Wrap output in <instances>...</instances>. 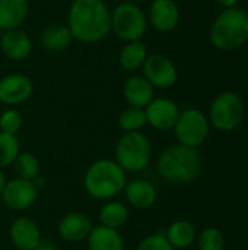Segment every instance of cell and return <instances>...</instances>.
<instances>
[{"label":"cell","mask_w":248,"mask_h":250,"mask_svg":"<svg viewBox=\"0 0 248 250\" xmlns=\"http://www.w3.org/2000/svg\"><path fill=\"white\" fill-rule=\"evenodd\" d=\"M159 176L172 185H187L197 179L202 171V157L196 148L181 144L168 146L156 161Z\"/></svg>","instance_id":"obj_2"},{"label":"cell","mask_w":248,"mask_h":250,"mask_svg":"<svg viewBox=\"0 0 248 250\" xmlns=\"http://www.w3.org/2000/svg\"><path fill=\"white\" fill-rule=\"evenodd\" d=\"M70 41V29L64 25H50L41 32V45L48 51H61L69 47Z\"/></svg>","instance_id":"obj_22"},{"label":"cell","mask_w":248,"mask_h":250,"mask_svg":"<svg viewBox=\"0 0 248 250\" xmlns=\"http://www.w3.org/2000/svg\"><path fill=\"white\" fill-rule=\"evenodd\" d=\"M86 243L89 250H124V242L118 230L101 224L92 227Z\"/></svg>","instance_id":"obj_19"},{"label":"cell","mask_w":248,"mask_h":250,"mask_svg":"<svg viewBox=\"0 0 248 250\" xmlns=\"http://www.w3.org/2000/svg\"><path fill=\"white\" fill-rule=\"evenodd\" d=\"M244 119V103L235 92H222L210 104L209 120L221 132L235 130Z\"/></svg>","instance_id":"obj_6"},{"label":"cell","mask_w":248,"mask_h":250,"mask_svg":"<svg viewBox=\"0 0 248 250\" xmlns=\"http://www.w3.org/2000/svg\"><path fill=\"white\" fill-rule=\"evenodd\" d=\"M67 26L72 38L96 42L111 31V12L104 0H73Z\"/></svg>","instance_id":"obj_1"},{"label":"cell","mask_w":248,"mask_h":250,"mask_svg":"<svg viewBox=\"0 0 248 250\" xmlns=\"http://www.w3.org/2000/svg\"><path fill=\"white\" fill-rule=\"evenodd\" d=\"M124 1H129V3H133V1H137V0H124Z\"/></svg>","instance_id":"obj_34"},{"label":"cell","mask_w":248,"mask_h":250,"mask_svg":"<svg viewBox=\"0 0 248 250\" xmlns=\"http://www.w3.org/2000/svg\"><path fill=\"white\" fill-rule=\"evenodd\" d=\"M210 41L221 50H235L248 41V13L240 7H228L210 26Z\"/></svg>","instance_id":"obj_4"},{"label":"cell","mask_w":248,"mask_h":250,"mask_svg":"<svg viewBox=\"0 0 248 250\" xmlns=\"http://www.w3.org/2000/svg\"><path fill=\"white\" fill-rule=\"evenodd\" d=\"M164 234L174 249H186L191 246L197 239L196 227L186 220H178L171 223Z\"/></svg>","instance_id":"obj_21"},{"label":"cell","mask_w":248,"mask_h":250,"mask_svg":"<svg viewBox=\"0 0 248 250\" xmlns=\"http://www.w3.org/2000/svg\"><path fill=\"white\" fill-rule=\"evenodd\" d=\"M127 185V173L117 164L115 160L101 158L92 163L85 176L83 186L89 196L98 201H105L117 196Z\"/></svg>","instance_id":"obj_3"},{"label":"cell","mask_w":248,"mask_h":250,"mask_svg":"<svg viewBox=\"0 0 248 250\" xmlns=\"http://www.w3.org/2000/svg\"><path fill=\"white\" fill-rule=\"evenodd\" d=\"M4 185H6V176H4V173L0 170V198H1V193H3Z\"/></svg>","instance_id":"obj_33"},{"label":"cell","mask_w":248,"mask_h":250,"mask_svg":"<svg viewBox=\"0 0 248 250\" xmlns=\"http://www.w3.org/2000/svg\"><path fill=\"white\" fill-rule=\"evenodd\" d=\"M215 3H218L219 6H222V7H225V9H228V7H234L235 6V3L238 1V0H213Z\"/></svg>","instance_id":"obj_32"},{"label":"cell","mask_w":248,"mask_h":250,"mask_svg":"<svg viewBox=\"0 0 248 250\" xmlns=\"http://www.w3.org/2000/svg\"><path fill=\"white\" fill-rule=\"evenodd\" d=\"M152 157L151 142L142 132H126L115 145V161L126 173L145 170Z\"/></svg>","instance_id":"obj_5"},{"label":"cell","mask_w":248,"mask_h":250,"mask_svg":"<svg viewBox=\"0 0 248 250\" xmlns=\"http://www.w3.org/2000/svg\"><path fill=\"white\" fill-rule=\"evenodd\" d=\"M22 116L16 110H6L0 116V132L9 133V135H16L20 127H22Z\"/></svg>","instance_id":"obj_29"},{"label":"cell","mask_w":248,"mask_h":250,"mask_svg":"<svg viewBox=\"0 0 248 250\" xmlns=\"http://www.w3.org/2000/svg\"><path fill=\"white\" fill-rule=\"evenodd\" d=\"M123 192L127 202L137 209H148L156 202V189L148 180L134 179L132 182H127Z\"/></svg>","instance_id":"obj_17"},{"label":"cell","mask_w":248,"mask_h":250,"mask_svg":"<svg viewBox=\"0 0 248 250\" xmlns=\"http://www.w3.org/2000/svg\"><path fill=\"white\" fill-rule=\"evenodd\" d=\"M146 125L148 122H146L145 108L129 107L118 117V126L124 132H140V129H143Z\"/></svg>","instance_id":"obj_26"},{"label":"cell","mask_w":248,"mask_h":250,"mask_svg":"<svg viewBox=\"0 0 248 250\" xmlns=\"http://www.w3.org/2000/svg\"><path fill=\"white\" fill-rule=\"evenodd\" d=\"M19 154V141L16 135L0 132V170L13 164Z\"/></svg>","instance_id":"obj_27"},{"label":"cell","mask_w":248,"mask_h":250,"mask_svg":"<svg viewBox=\"0 0 248 250\" xmlns=\"http://www.w3.org/2000/svg\"><path fill=\"white\" fill-rule=\"evenodd\" d=\"M136 250H174V248L170 245L164 233H155L142 239Z\"/></svg>","instance_id":"obj_30"},{"label":"cell","mask_w":248,"mask_h":250,"mask_svg":"<svg viewBox=\"0 0 248 250\" xmlns=\"http://www.w3.org/2000/svg\"><path fill=\"white\" fill-rule=\"evenodd\" d=\"M129 220V208L118 201L107 202L99 211V221L101 226L118 230L121 229Z\"/></svg>","instance_id":"obj_23"},{"label":"cell","mask_w":248,"mask_h":250,"mask_svg":"<svg viewBox=\"0 0 248 250\" xmlns=\"http://www.w3.org/2000/svg\"><path fill=\"white\" fill-rule=\"evenodd\" d=\"M142 69H143V78L153 88L167 89L177 82V69L174 63L162 54L148 56Z\"/></svg>","instance_id":"obj_10"},{"label":"cell","mask_w":248,"mask_h":250,"mask_svg":"<svg viewBox=\"0 0 248 250\" xmlns=\"http://www.w3.org/2000/svg\"><path fill=\"white\" fill-rule=\"evenodd\" d=\"M0 48L3 54L10 60H23L31 54L32 42L28 34L19 29L6 31L0 38Z\"/></svg>","instance_id":"obj_16"},{"label":"cell","mask_w":248,"mask_h":250,"mask_svg":"<svg viewBox=\"0 0 248 250\" xmlns=\"http://www.w3.org/2000/svg\"><path fill=\"white\" fill-rule=\"evenodd\" d=\"M149 18L158 31L170 32L180 22V10L174 0H153L149 9Z\"/></svg>","instance_id":"obj_15"},{"label":"cell","mask_w":248,"mask_h":250,"mask_svg":"<svg viewBox=\"0 0 248 250\" xmlns=\"http://www.w3.org/2000/svg\"><path fill=\"white\" fill-rule=\"evenodd\" d=\"M124 98L130 107L146 108L153 100V86L143 76H132L124 83Z\"/></svg>","instance_id":"obj_18"},{"label":"cell","mask_w":248,"mask_h":250,"mask_svg":"<svg viewBox=\"0 0 248 250\" xmlns=\"http://www.w3.org/2000/svg\"><path fill=\"white\" fill-rule=\"evenodd\" d=\"M32 82L20 73L7 75L0 79V101L7 105L25 103L32 94Z\"/></svg>","instance_id":"obj_12"},{"label":"cell","mask_w":248,"mask_h":250,"mask_svg":"<svg viewBox=\"0 0 248 250\" xmlns=\"http://www.w3.org/2000/svg\"><path fill=\"white\" fill-rule=\"evenodd\" d=\"M148 22L146 16L134 3L124 1L111 13V29L126 41H140L145 35Z\"/></svg>","instance_id":"obj_7"},{"label":"cell","mask_w":248,"mask_h":250,"mask_svg":"<svg viewBox=\"0 0 248 250\" xmlns=\"http://www.w3.org/2000/svg\"><path fill=\"white\" fill-rule=\"evenodd\" d=\"M94 224L92 220L83 212H70L58 223V236L69 243H79L88 239Z\"/></svg>","instance_id":"obj_13"},{"label":"cell","mask_w":248,"mask_h":250,"mask_svg":"<svg viewBox=\"0 0 248 250\" xmlns=\"http://www.w3.org/2000/svg\"><path fill=\"white\" fill-rule=\"evenodd\" d=\"M38 196V189L31 180H23L19 177L6 180L1 201L3 204L13 211H25L31 208Z\"/></svg>","instance_id":"obj_9"},{"label":"cell","mask_w":248,"mask_h":250,"mask_svg":"<svg viewBox=\"0 0 248 250\" xmlns=\"http://www.w3.org/2000/svg\"><path fill=\"white\" fill-rule=\"evenodd\" d=\"M174 130L181 145L197 149L208 139L209 122L200 110L187 108L184 111H180Z\"/></svg>","instance_id":"obj_8"},{"label":"cell","mask_w":248,"mask_h":250,"mask_svg":"<svg viewBox=\"0 0 248 250\" xmlns=\"http://www.w3.org/2000/svg\"><path fill=\"white\" fill-rule=\"evenodd\" d=\"M148 57L146 47L142 41H130L120 53V64L124 70L134 72L140 69Z\"/></svg>","instance_id":"obj_24"},{"label":"cell","mask_w":248,"mask_h":250,"mask_svg":"<svg viewBox=\"0 0 248 250\" xmlns=\"http://www.w3.org/2000/svg\"><path fill=\"white\" fill-rule=\"evenodd\" d=\"M197 243L200 250H224L225 237L216 227H208L199 234Z\"/></svg>","instance_id":"obj_28"},{"label":"cell","mask_w":248,"mask_h":250,"mask_svg":"<svg viewBox=\"0 0 248 250\" xmlns=\"http://www.w3.org/2000/svg\"><path fill=\"white\" fill-rule=\"evenodd\" d=\"M28 16V0H0V28L16 29Z\"/></svg>","instance_id":"obj_20"},{"label":"cell","mask_w":248,"mask_h":250,"mask_svg":"<svg viewBox=\"0 0 248 250\" xmlns=\"http://www.w3.org/2000/svg\"><path fill=\"white\" fill-rule=\"evenodd\" d=\"M13 168L16 176L23 180L32 182L37 176H39V163L31 152H19L13 161Z\"/></svg>","instance_id":"obj_25"},{"label":"cell","mask_w":248,"mask_h":250,"mask_svg":"<svg viewBox=\"0 0 248 250\" xmlns=\"http://www.w3.org/2000/svg\"><path fill=\"white\" fill-rule=\"evenodd\" d=\"M146 122L153 129L165 132L174 129L180 116L178 105L170 98H153L145 108Z\"/></svg>","instance_id":"obj_11"},{"label":"cell","mask_w":248,"mask_h":250,"mask_svg":"<svg viewBox=\"0 0 248 250\" xmlns=\"http://www.w3.org/2000/svg\"><path fill=\"white\" fill-rule=\"evenodd\" d=\"M9 239L16 249L35 250L41 240V233L38 226L32 220L20 217L10 224Z\"/></svg>","instance_id":"obj_14"},{"label":"cell","mask_w":248,"mask_h":250,"mask_svg":"<svg viewBox=\"0 0 248 250\" xmlns=\"http://www.w3.org/2000/svg\"><path fill=\"white\" fill-rule=\"evenodd\" d=\"M35 250H57V248L51 240H45V239L41 237V240H39V243H38Z\"/></svg>","instance_id":"obj_31"}]
</instances>
